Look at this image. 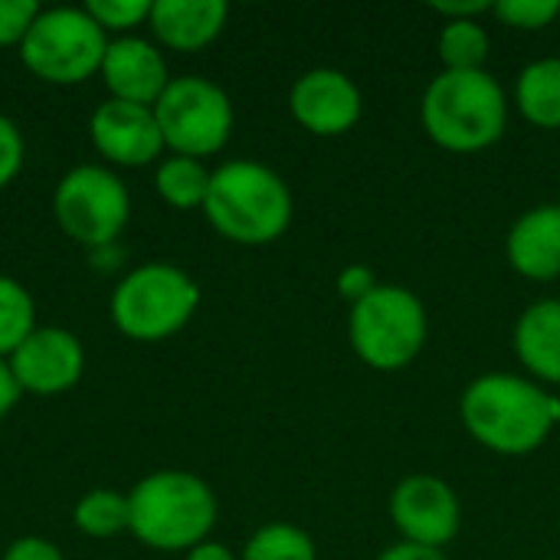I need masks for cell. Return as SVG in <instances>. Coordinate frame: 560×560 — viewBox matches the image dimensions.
I'll return each mask as SVG.
<instances>
[{
  "label": "cell",
  "mask_w": 560,
  "mask_h": 560,
  "mask_svg": "<svg viewBox=\"0 0 560 560\" xmlns=\"http://www.w3.org/2000/svg\"><path fill=\"white\" fill-rule=\"evenodd\" d=\"M463 423L476 443L499 456H528L560 423V400L535 381L515 374H486L459 400Z\"/></svg>",
  "instance_id": "6da1fadb"
},
{
  "label": "cell",
  "mask_w": 560,
  "mask_h": 560,
  "mask_svg": "<svg viewBox=\"0 0 560 560\" xmlns=\"http://www.w3.org/2000/svg\"><path fill=\"white\" fill-rule=\"evenodd\" d=\"M203 213L230 243L266 246L289 230L292 194L272 167L256 161H230L210 174Z\"/></svg>",
  "instance_id": "7a4b0ae2"
},
{
  "label": "cell",
  "mask_w": 560,
  "mask_h": 560,
  "mask_svg": "<svg viewBox=\"0 0 560 560\" xmlns=\"http://www.w3.org/2000/svg\"><path fill=\"white\" fill-rule=\"evenodd\" d=\"M217 499L194 472H151L128 495V532L154 551H190L207 541Z\"/></svg>",
  "instance_id": "3957f363"
},
{
  "label": "cell",
  "mask_w": 560,
  "mask_h": 560,
  "mask_svg": "<svg viewBox=\"0 0 560 560\" xmlns=\"http://www.w3.org/2000/svg\"><path fill=\"white\" fill-rule=\"evenodd\" d=\"M423 131L446 151L472 154L495 144L509 121L502 85L486 72L443 69L423 92Z\"/></svg>",
  "instance_id": "277c9868"
},
{
  "label": "cell",
  "mask_w": 560,
  "mask_h": 560,
  "mask_svg": "<svg viewBox=\"0 0 560 560\" xmlns=\"http://www.w3.org/2000/svg\"><path fill=\"white\" fill-rule=\"evenodd\" d=\"M197 305L200 289L184 269L171 262H148L115 285L112 322L131 341H164L194 318Z\"/></svg>",
  "instance_id": "5b68a950"
},
{
  "label": "cell",
  "mask_w": 560,
  "mask_h": 560,
  "mask_svg": "<svg viewBox=\"0 0 560 560\" xmlns=\"http://www.w3.org/2000/svg\"><path fill=\"white\" fill-rule=\"evenodd\" d=\"M351 348L354 354L384 374L404 371L427 345V308L404 285H377L368 299L351 305Z\"/></svg>",
  "instance_id": "8992f818"
},
{
  "label": "cell",
  "mask_w": 560,
  "mask_h": 560,
  "mask_svg": "<svg viewBox=\"0 0 560 560\" xmlns=\"http://www.w3.org/2000/svg\"><path fill=\"white\" fill-rule=\"evenodd\" d=\"M108 39L105 30L75 7H52L36 16L20 43L23 66L52 85H75L102 72Z\"/></svg>",
  "instance_id": "52a82bcc"
},
{
  "label": "cell",
  "mask_w": 560,
  "mask_h": 560,
  "mask_svg": "<svg viewBox=\"0 0 560 560\" xmlns=\"http://www.w3.org/2000/svg\"><path fill=\"white\" fill-rule=\"evenodd\" d=\"M154 118L164 144L184 158L217 154L233 131V105L230 95L200 75L171 79L164 95L154 102Z\"/></svg>",
  "instance_id": "ba28073f"
},
{
  "label": "cell",
  "mask_w": 560,
  "mask_h": 560,
  "mask_svg": "<svg viewBox=\"0 0 560 560\" xmlns=\"http://www.w3.org/2000/svg\"><path fill=\"white\" fill-rule=\"evenodd\" d=\"M52 210L69 240L82 246H105L125 230L131 197L112 171L98 164H79L59 180Z\"/></svg>",
  "instance_id": "9c48e42d"
},
{
  "label": "cell",
  "mask_w": 560,
  "mask_h": 560,
  "mask_svg": "<svg viewBox=\"0 0 560 560\" xmlns=\"http://www.w3.org/2000/svg\"><path fill=\"white\" fill-rule=\"evenodd\" d=\"M394 528L407 545L440 551L459 535V499L436 476H407L390 495Z\"/></svg>",
  "instance_id": "30bf717a"
},
{
  "label": "cell",
  "mask_w": 560,
  "mask_h": 560,
  "mask_svg": "<svg viewBox=\"0 0 560 560\" xmlns=\"http://www.w3.org/2000/svg\"><path fill=\"white\" fill-rule=\"evenodd\" d=\"M10 371L20 390L36 397H56L79 384L85 354L72 331L66 328H36L13 354Z\"/></svg>",
  "instance_id": "8fae6325"
},
{
  "label": "cell",
  "mask_w": 560,
  "mask_h": 560,
  "mask_svg": "<svg viewBox=\"0 0 560 560\" xmlns=\"http://www.w3.org/2000/svg\"><path fill=\"white\" fill-rule=\"evenodd\" d=\"M289 112L305 131L338 138L358 125L361 92L341 69H308L289 92Z\"/></svg>",
  "instance_id": "7c38bea8"
},
{
  "label": "cell",
  "mask_w": 560,
  "mask_h": 560,
  "mask_svg": "<svg viewBox=\"0 0 560 560\" xmlns=\"http://www.w3.org/2000/svg\"><path fill=\"white\" fill-rule=\"evenodd\" d=\"M89 135L95 151L121 167H144L164 148L154 108L121 98H108L92 112Z\"/></svg>",
  "instance_id": "4fadbf2b"
},
{
  "label": "cell",
  "mask_w": 560,
  "mask_h": 560,
  "mask_svg": "<svg viewBox=\"0 0 560 560\" xmlns=\"http://www.w3.org/2000/svg\"><path fill=\"white\" fill-rule=\"evenodd\" d=\"M102 79L112 98L148 105V108H154V102L171 85L164 56L158 52L154 43L141 36H118L108 43L102 59Z\"/></svg>",
  "instance_id": "5bb4252c"
},
{
  "label": "cell",
  "mask_w": 560,
  "mask_h": 560,
  "mask_svg": "<svg viewBox=\"0 0 560 560\" xmlns=\"http://www.w3.org/2000/svg\"><path fill=\"white\" fill-rule=\"evenodd\" d=\"M509 262L532 282H551L560 276V207L545 203L515 220L505 240Z\"/></svg>",
  "instance_id": "9a60e30c"
},
{
  "label": "cell",
  "mask_w": 560,
  "mask_h": 560,
  "mask_svg": "<svg viewBox=\"0 0 560 560\" xmlns=\"http://www.w3.org/2000/svg\"><path fill=\"white\" fill-rule=\"evenodd\" d=\"M226 13L230 7L223 0H158L151 3L148 23L164 46L194 52L223 33Z\"/></svg>",
  "instance_id": "2e32d148"
},
{
  "label": "cell",
  "mask_w": 560,
  "mask_h": 560,
  "mask_svg": "<svg viewBox=\"0 0 560 560\" xmlns=\"http://www.w3.org/2000/svg\"><path fill=\"white\" fill-rule=\"evenodd\" d=\"M515 354L541 381L560 384V299L535 302L515 325Z\"/></svg>",
  "instance_id": "e0dca14e"
},
{
  "label": "cell",
  "mask_w": 560,
  "mask_h": 560,
  "mask_svg": "<svg viewBox=\"0 0 560 560\" xmlns=\"http://www.w3.org/2000/svg\"><path fill=\"white\" fill-rule=\"evenodd\" d=\"M518 112L538 128H560V59H538L522 69L515 85Z\"/></svg>",
  "instance_id": "ac0fdd59"
},
{
  "label": "cell",
  "mask_w": 560,
  "mask_h": 560,
  "mask_svg": "<svg viewBox=\"0 0 560 560\" xmlns=\"http://www.w3.org/2000/svg\"><path fill=\"white\" fill-rule=\"evenodd\" d=\"M210 174L213 171H207L197 158L174 154V158L158 164L154 187H158L164 203H171L177 210H194V207H203V200H207Z\"/></svg>",
  "instance_id": "d6986e66"
},
{
  "label": "cell",
  "mask_w": 560,
  "mask_h": 560,
  "mask_svg": "<svg viewBox=\"0 0 560 560\" xmlns=\"http://www.w3.org/2000/svg\"><path fill=\"white\" fill-rule=\"evenodd\" d=\"M489 33L479 20H446L440 33V59L453 72H476L486 66Z\"/></svg>",
  "instance_id": "ffe728a7"
},
{
  "label": "cell",
  "mask_w": 560,
  "mask_h": 560,
  "mask_svg": "<svg viewBox=\"0 0 560 560\" xmlns=\"http://www.w3.org/2000/svg\"><path fill=\"white\" fill-rule=\"evenodd\" d=\"M72 522L89 538H115L128 532V495L112 489H95L79 499Z\"/></svg>",
  "instance_id": "44dd1931"
},
{
  "label": "cell",
  "mask_w": 560,
  "mask_h": 560,
  "mask_svg": "<svg viewBox=\"0 0 560 560\" xmlns=\"http://www.w3.org/2000/svg\"><path fill=\"white\" fill-rule=\"evenodd\" d=\"M36 305L30 292L10 279L0 276V358H10L33 331H36Z\"/></svg>",
  "instance_id": "7402d4cb"
},
{
  "label": "cell",
  "mask_w": 560,
  "mask_h": 560,
  "mask_svg": "<svg viewBox=\"0 0 560 560\" xmlns=\"http://www.w3.org/2000/svg\"><path fill=\"white\" fill-rule=\"evenodd\" d=\"M243 560H315V545L302 528L272 522L246 541Z\"/></svg>",
  "instance_id": "603a6c76"
},
{
  "label": "cell",
  "mask_w": 560,
  "mask_h": 560,
  "mask_svg": "<svg viewBox=\"0 0 560 560\" xmlns=\"http://www.w3.org/2000/svg\"><path fill=\"white\" fill-rule=\"evenodd\" d=\"M85 13L108 33H125L138 23H144L151 16V3L148 0H89Z\"/></svg>",
  "instance_id": "cb8c5ba5"
},
{
  "label": "cell",
  "mask_w": 560,
  "mask_h": 560,
  "mask_svg": "<svg viewBox=\"0 0 560 560\" xmlns=\"http://www.w3.org/2000/svg\"><path fill=\"white\" fill-rule=\"evenodd\" d=\"M492 13L515 30H545L560 16V0H499L492 3Z\"/></svg>",
  "instance_id": "d4e9b609"
},
{
  "label": "cell",
  "mask_w": 560,
  "mask_h": 560,
  "mask_svg": "<svg viewBox=\"0 0 560 560\" xmlns=\"http://www.w3.org/2000/svg\"><path fill=\"white\" fill-rule=\"evenodd\" d=\"M39 13L36 0H0V46L23 43Z\"/></svg>",
  "instance_id": "484cf974"
},
{
  "label": "cell",
  "mask_w": 560,
  "mask_h": 560,
  "mask_svg": "<svg viewBox=\"0 0 560 560\" xmlns=\"http://www.w3.org/2000/svg\"><path fill=\"white\" fill-rule=\"evenodd\" d=\"M20 167H23V135L7 115H0V190L20 174Z\"/></svg>",
  "instance_id": "4316f807"
},
{
  "label": "cell",
  "mask_w": 560,
  "mask_h": 560,
  "mask_svg": "<svg viewBox=\"0 0 560 560\" xmlns=\"http://www.w3.org/2000/svg\"><path fill=\"white\" fill-rule=\"evenodd\" d=\"M377 276L371 266H348L341 276H338V295L351 305H358L361 299H368L374 289H377Z\"/></svg>",
  "instance_id": "83f0119b"
},
{
  "label": "cell",
  "mask_w": 560,
  "mask_h": 560,
  "mask_svg": "<svg viewBox=\"0 0 560 560\" xmlns=\"http://www.w3.org/2000/svg\"><path fill=\"white\" fill-rule=\"evenodd\" d=\"M3 560H62V555L46 538H20L3 551Z\"/></svg>",
  "instance_id": "f1b7e54d"
},
{
  "label": "cell",
  "mask_w": 560,
  "mask_h": 560,
  "mask_svg": "<svg viewBox=\"0 0 560 560\" xmlns=\"http://www.w3.org/2000/svg\"><path fill=\"white\" fill-rule=\"evenodd\" d=\"M433 10L436 13H443L446 20H479L482 13H489L492 10V3L489 0H456V3H450V0H440V3H433Z\"/></svg>",
  "instance_id": "f546056e"
},
{
  "label": "cell",
  "mask_w": 560,
  "mask_h": 560,
  "mask_svg": "<svg viewBox=\"0 0 560 560\" xmlns=\"http://www.w3.org/2000/svg\"><path fill=\"white\" fill-rule=\"evenodd\" d=\"M16 397H20V384L13 381V371H10V364L0 358V420H3V417L13 410Z\"/></svg>",
  "instance_id": "4dcf8cb0"
},
{
  "label": "cell",
  "mask_w": 560,
  "mask_h": 560,
  "mask_svg": "<svg viewBox=\"0 0 560 560\" xmlns=\"http://www.w3.org/2000/svg\"><path fill=\"white\" fill-rule=\"evenodd\" d=\"M377 560H443V555H440V551H433V548H420V545H407V541H400V545L387 548V551H384Z\"/></svg>",
  "instance_id": "1f68e13d"
},
{
  "label": "cell",
  "mask_w": 560,
  "mask_h": 560,
  "mask_svg": "<svg viewBox=\"0 0 560 560\" xmlns=\"http://www.w3.org/2000/svg\"><path fill=\"white\" fill-rule=\"evenodd\" d=\"M187 560H236L230 555V548H223V545H217V541H203V545H197V548H190L187 551Z\"/></svg>",
  "instance_id": "d6a6232c"
},
{
  "label": "cell",
  "mask_w": 560,
  "mask_h": 560,
  "mask_svg": "<svg viewBox=\"0 0 560 560\" xmlns=\"http://www.w3.org/2000/svg\"><path fill=\"white\" fill-rule=\"evenodd\" d=\"M558 207H560V203H558Z\"/></svg>",
  "instance_id": "836d02e7"
}]
</instances>
